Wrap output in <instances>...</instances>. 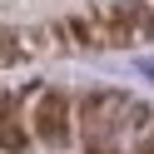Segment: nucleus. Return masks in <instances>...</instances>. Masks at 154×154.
Listing matches in <instances>:
<instances>
[{"label":"nucleus","instance_id":"obj_2","mask_svg":"<svg viewBox=\"0 0 154 154\" xmlns=\"http://www.w3.org/2000/svg\"><path fill=\"white\" fill-rule=\"evenodd\" d=\"M129 114H144L139 104H129V100H119V94H100V100H90L85 104V124H90V134L94 139H104V134H114Z\"/></svg>","mask_w":154,"mask_h":154},{"label":"nucleus","instance_id":"obj_5","mask_svg":"<svg viewBox=\"0 0 154 154\" xmlns=\"http://www.w3.org/2000/svg\"><path fill=\"white\" fill-rule=\"evenodd\" d=\"M15 55H20V45H15V35H5V30H0V65H5V60H15Z\"/></svg>","mask_w":154,"mask_h":154},{"label":"nucleus","instance_id":"obj_4","mask_svg":"<svg viewBox=\"0 0 154 154\" xmlns=\"http://www.w3.org/2000/svg\"><path fill=\"white\" fill-rule=\"evenodd\" d=\"M0 144H5V149H20L25 144V129H20V119H15V104L0 109Z\"/></svg>","mask_w":154,"mask_h":154},{"label":"nucleus","instance_id":"obj_1","mask_svg":"<svg viewBox=\"0 0 154 154\" xmlns=\"http://www.w3.org/2000/svg\"><path fill=\"white\" fill-rule=\"evenodd\" d=\"M144 30H149V10H144L139 0H129V5H104V10L65 25V35H70L75 45H100V50L129 45V40H139Z\"/></svg>","mask_w":154,"mask_h":154},{"label":"nucleus","instance_id":"obj_3","mask_svg":"<svg viewBox=\"0 0 154 154\" xmlns=\"http://www.w3.org/2000/svg\"><path fill=\"white\" fill-rule=\"evenodd\" d=\"M35 134L50 139V144L70 139V104H65V94H40L35 100Z\"/></svg>","mask_w":154,"mask_h":154}]
</instances>
